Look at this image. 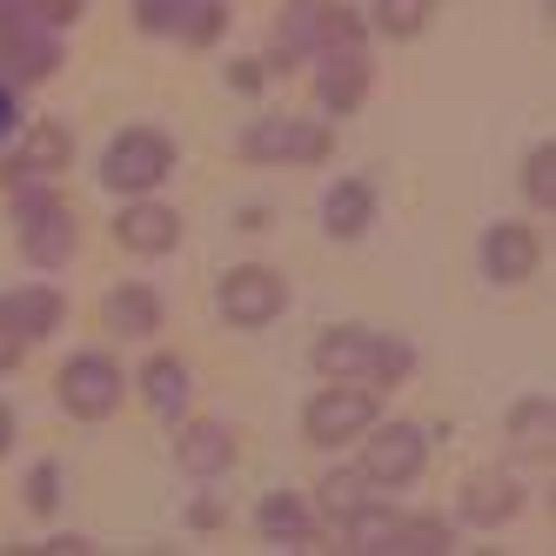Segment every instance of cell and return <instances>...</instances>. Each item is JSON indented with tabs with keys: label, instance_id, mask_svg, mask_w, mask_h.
I'll return each mask as SVG.
<instances>
[{
	"label": "cell",
	"instance_id": "1",
	"mask_svg": "<svg viewBox=\"0 0 556 556\" xmlns=\"http://www.w3.org/2000/svg\"><path fill=\"white\" fill-rule=\"evenodd\" d=\"M14 222H21V249L34 268H61L74 255V208L41 181H14Z\"/></svg>",
	"mask_w": 556,
	"mask_h": 556
},
{
	"label": "cell",
	"instance_id": "2",
	"mask_svg": "<svg viewBox=\"0 0 556 556\" xmlns=\"http://www.w3.org/2000/svg\"><path fill=\"white\" fill-rule=\"evenodd\" d=\"M175 168V141L168 135H154V128H128V135H114L108 154H101V181L114 194H148V188H162Z\"/></svg>",
	"mask_w": 556,
	"mask_h": 556
},
{
	"label": "cell",
	"instance_id": "3",
	"mask_svg": "<svg viewBox=\"0 0 556 556\" xmlns=\"http://www.w3.org/2000/svg\"><path fill=\"white\" fill-rule=\"evenodd\" d=\"M122 369H114V355H101V349H81V355H67L61 363V376H54V389H61V409L67 416H81V422H101V416H114V403H122Z\"/></svg>",
	"mask_w": 556,
	"mask_h": 556
},
{
	"label": "cell",
	"instance_id": "4",
	"mask_svg": "<svg viewBox=\"0 0 556 556\" xmlns=\"http://www.w3.org/2000/svg\"><path fill=\"white\" fill-rule=\"evenodd\" d=\"M422 456H429V435L416 422H369L363 429V469H369V483L376 490H403L422 476Z\"/></svg>",
	"mask_w": 556,
	"mask_h": 556
},
{
	"label": "cell",
	"instance_id": "5",
	"mask_svg": "<svg viewBox=\"0 0 556 556\" xmlns=\"http://www.w3.org/2000/svg\"><path fill=\"white\" fill-rule=\"evenodd\" d=\"M369 422H376V389H363V382H329L302 409V435H308V443H323V450L349 443V435H363Z\"/></svg>",
	"mask_w": 556,
	"mask_h": 556
},
{
	"label": "cell",
	"instance_id": "6",
	"mask_svg": "<svg viewBox=\"0 0 556 556\" xmlns=\"http://www.w3.org/2000/svg\"><path fill=\"white\" fill-rule=\"evenodd\" d=\"M336 148V135L323 122H282V114H268L242 135V154L249 162H323Z\"/></svg>",
	"mask_w": 556,
	"mask_h": 556
},
{
	"label": "cell",
	"instance_id": "7",
	"mask_svg": "<svg viewBox=\"0 0 556 556\" xmlns=\"http://www.w3.org/2000/svg\"><path fill=\"white\" fill-rule=\"evenodd\" d=\"M282 302H289V289H282V275L275 268H235V275H222V315L235 329H262V323H275L282 315Z\"/></svg>",
	"mask_w": 556,
	"mask_h": 556
},
{
	"label": "cell",
	"instance_id": "8",
	"mask_svg": "<svg viewBox=\"0 0 556 556\" xmlns=\"http://www.w3.org/2000/svg\"><path fill=\"white\" fill-rule=\"evenodd\" d=\"M315 94H323L329 114H355L369 94V61H363V41L355 48H315Z\"/></svg>",
	"mask_w": 556,
	"mask_h": 556
},
{
	"label": "cell",
	"instance_id": "9",
	"mask_svg": "<svg viewBox=\"0 0 556 556\" xmlns=\"http://www.w3.org/2000/svg\"><path fill=\"white\" fill-rule=\"evenodd\" d=\"M114 242L135 249V255H168L181 242V215L162 208V202H148V194H135V202L114 215Z\"/></svg>",
	"mask_w": 556,
	"mask_h": 556
},
{
	"label": "cell",
	"instance_id": "10",
	"mask_svg": "<svg viewBox=\"0 0 556 556\" xmlns=\"http://www.w3.org/2000/svg\"><path fill=\"white\" fill-rule=\"evenodd\" d=\"M483 275L490 282H523V275H536V228L530 222H496L483 235Z\"/></svg>",
	"mask_w": 556,
	"mask_h": 556
},
{
	"label": "cell",
	"instance_id": "11",
	"mask_svg": "<svg viewBox=\"0 0 556 556\" xmlns=\"http://www.w3.org/2000/svg\"><path fill=\"white\" fill-rule=\"evenodd\" d=\"M74 162V135L61 128V122H34L27 128V141L14 148V181H48V175H61Z\"/></svg>",
	"mask_w": 556,
	"mask_h": 556
},
{
	"label": "cell",
	"instance_id": "12",
	"mask_svg": "<svg viewBox=\"0 0 556 556\" xmlns=\"http://www.w3.org/2000/svg\"><path fill=\"white\" fill-rule=\"evenodd\" d=\"M369 363H376V336L369 329H329L315 342V369L329 382H369Z\"/></svg>",
	"mask_w": 556,
	"mask_h": 556
},
{
	"label": "cell",
	"instance_id": "13",
	"mask_svg": "<svg viewBox=\"0 0 556 556\" xmlns=\"http://www.w3.org/2000/svg\"><path fill=\"white\" fill-rule=\"evenodd\" d=\"M323 14H329V0H289L282 8V34H275V74H289L302 54H315V41H323Z\"/></svg>",
	"mask_w": 556,
	"mask_h": 556
},
{
	"label": "cell",
	"instance_id": "14",
	"mask_svg": "<svg viewBox=\"0 0 556 556\" xmlns=\"http://www.w3.org/2000/svg\"><path fill=\"white\" fill-rule=\"evenodd\" d=\"M523 509V490H516V476H469V490H463V523H476V530H496V523H509V516Z\"/></svg>",
	"mask_w": 556,
	"mask_h": 556
},
{
	"label": "cell",
	"instance_id": "15",
	"mask_svg": "<svg viewBox=\"0 0 556 556\" xmlns=\"http://www.w3.org/2000/svg\"><path fill=\"white\" fill-rule=\"evenodd\" d=\"M101 315H108L114 336H135V342H141V336L162 329V295H154L148 282H122V289H108Z\"/></svg>",
	"mask_w": 556,
	"mask_h": 556
},
{
	"label": "cell",
	"instance_id": "16",
	"mask_svg": "<svg viewBox=\"0 0 556 556\" xmlns=\"http://www.w3.org/2000/svg\"><path fill=\"white\" fill-rule=\"evenodd\" d=\"M255 530H262L268 543H282V549H308V543H315V516L302 509V496L275 490V496H262V509H255Z\"/></svg>",
	"mask_w": 556,
	"mask_h": 556
},
{
	"label": "cell",
	"instance_id": "17",
	"mask_svg": "<svg viewBox=\"0 0 556 556\" xmlns=\"http://www.w3.org/2000/svg\"><path fill=\"white\" fill-rule=\"evenodd\" d=\"M175 463H181L188 476H222V469L235 463V435H228L222 422H194V429H181Z\"/></svg>",
	"mask_w": 556,
	"mask_h": 556
},
{
	"label": "cell",
	"instance_id": "18",
	"mask_svg": "<svg viewBox=\"0 0 556 556\" xmlns=\"http://www.w3.org/2000/svg\"><path fill=\"white\" fill-rule=\"evenodd\" d=\"M369 215H376L369 181H336V188L323 194V228L336 235V242H355V235L369 228Z\"/></svg>",
	"mask_w": 556,
	"mask_h": 556
},
{
	"label": "cell",
	"instance_id": "19",
	"mask_svg": "<svg viewBox=\"0 0 556 556\" xmlns=\"http://www.w3.org/2000/svg\"><path fill=\"white\" fill-rule=\"evenodd\" d=\"M8 302V315H14V329L34 342V336H54L61 329V315H67V302H61V289H48V282H27V289H14V295H0Z\"/></svg>",
	"mask_w": 556,
	"mask_h": 556
},
{
	"label": "cell",
	"instance_id": "20",
	"mask_svg": "<svg viewBox=\"0 0 556 556\" xmlns=\"http://www.w3.org/2000/svg\"><path fill=\"white\" fill-rule=\"evenodd\" d=\"M141 389H148V403H154V416H181L188 409V363L181 355H154V363L141 369Z\"/></svg>",
	"mask_w": 556,
	"mask_h": 556
},
{
	"label": "cell",
	"instance_id": "21",
	"mask_svg": "<svg viewBox=\"0 0 556 556\" xmlns=\"http://www.w3.org/2000/svg\"><path fill=\"white\" fill-rule=\"evenodd\" d=\"M443 549H450V523H443V516H395L389 556H443Z\"/></svg>",
	"mask_w": 556,
	"mask_h": 556
},
{
	"label": "cell",
	"instance_id": "22",
	"mask_svg": "<svg viewBox=\"0 0 556 556\" xmlns=\"http://www.w3.org/2000/svg\"><path fill=\"white\" fill-rule=\"evenodd\" d=\"M369 496H376V483H369V469L355 463V469H336L329 483H323V496H315V503H323V516H336V523H349V516L363 509Z\"/></svg>",
	"mask_w": 556,
	"mask_h": 556
},
{
	"label": "cell",
	"instance_id": "23",
	"mask_svg": "<svg viewBox=\"0 0 556 556\" xmlns=\"http://www.w3.org/2000/svg\"><path fill=\"white\" fill-rule=\"evenodd\" d=\"M549 429H556V403H549V395H530V403L509 409V443L516 450H549Z\"/></svg>",
	"mask_w": 556,
	"mask_h": 556
},
{
	"label": "cell",
	"instance_id": "24",
	"mask_svg": "<svg viewBox=\"0 0 556 556\" xmlns=\"http://www.w3.org/2000/svg\"><path fill=\"white\" fill-rule=\"evenodd\" d=\"M389 530H395V516L369 496L363 509L349 516V549H363V556H376V549H389Z\"/></svg>",
	"mask_w": 556,
	"mask_h": 556
},
{
	"label": "cell",
	"instance_id": "25",
	"mask_svg": "<svg viewBox=\"0 0 556 556\" xmlns=\"http://www.w3.org/2000/svg\"><path fill=\"white\" fill-rule=\"evenodd\" d=\"M429 8H435V0H376V14H369V21L389 34V41H409V34H422Z\"/></svg>",
	"mask_w": 556,
	"mask_h": 556
},
{
	"label": "cell",
	"instance_id": "26",
	"mask_svg": "<svg viewBox=\"0 0 556 556\" xmlns=\"http://www.w3.org/2000/svg\"><path fill=\"white\" fill-rule=\"evenodd\" d=\"M222 27H228V8H222V0H188V14H181V41H188V48H208Z\"/></svg>",
	"mask_w": 556,
	"mask_h": 556
},
{
	"label": "cell",
	"instance_id": "27",
	"mask_svg": "<svg viewBox=\"0 0 556 556\" xmlns=\"http://www.w3.org/2000/svg\"><path fill=\"white\" fill-rule=\"evenodd\" d=\"M523 188H530V202H536L543 215L556 208V148H549V141H543V148L530 154V162H523Z\"/></svg>",
	"mask_w": 556,
	"mask_h": 556
},
{
	"label": "cell",
	"instance_id": "28",
	"mask_svg": "<svg viewBox=\"0 0 556 556\" xmlns=\"http://www.w3.org/2000/svg\"><path fill=\"white\" fill-rule=\"evenodd\" d=\"M188 0H135V27L141 34H181Z\"/></svg>",
	"mask_w": 556,
	"mask_h": 556
},
{
	"label": "cell",
	"instance_id": "29",
	"mask_svg": "<svg viewBox=\"0 0 556 556\" xmlns=\"http://www.w3.org/2000/svg\"><path fill=\"white\" fill-rule=\"evenodd\" d=\"M54 503H61V469L54 463H34L27 469V509L34 516H54Z\"/></svg>",
	"mask_w": 556,
	"mask_h": 556
},
{
	"label": "cell",
	"instance_id": "30",
	"mask_svg": "<svg viewBox=\"0 0 556 556\" xmlns=\"http://www.w3.org/2000/svg\"><path fill=\"white\" fill-rule=\"evenodd\" d=\"M403 376H409V349H403V342H382V336H376V363H369V382L395 389Z\"/></svg>",
	"mask_w": 556,
	"mask_h": 556
},
{
	"label": "cell",
	"instance_id": "31",
	"mask_svg": "<svg viewBox=\"0 0 556 556\" xmlns=\"http://www.w3.org/2000/svg\"><path fill=\"white\" fill-rule=\"evenodd\" d=\"M21 355H27V336L14 329V315H8V302H0V376H8V369L21 363Z\"/></svg>",
	"mask_w": 556,
	"mask_h": 556
},
{
	"label": "cell",
	"instance_id": "32",
	"mask_svg": "<svg viewBox=\"0 0 556 556\" xmlns=\"http://www.w3.org/2000/svg\"><path fill=\"white\" fill-rule=\"evenodd\" d=\"M222 516H228V509H222L215 496H194V509H188V523H194V530H215Z\"/></svg>",
	"mask_w": 556,
	"mask_h": 556
},
{
	"label": "cell",
	"instance_id": "33",
	"mask_svg": "<svg viewBox=\"0 0 556 556\" xmlns=\"http://www.w3.org/2000/svg\"><path fill=\"white\" fill-rule=\"evenodd\" d=\"M228 81H235V88H242V94H255V88L268 81V61H242V67H235V74H228Z\"/></svg>",
	"mask_w": 556,
	"mask_h": 556
},
{
	"label": "cell",
	"instance_id": "34",
	"mask_svg": "<svg viewBox=\"0 0 556 556\" xmlns=\"http://www.w3.org/2000/svg\"><path fill=\"white\" fill-rule=\"evenodd\" d=\"M8 443H14V416H8V403H0V456H8Z\"/></svg>",
	"mask_w": 556,
	"mask_h": 556
}]
</instances>
